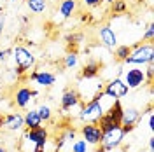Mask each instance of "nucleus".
<instances>
[{
	"instance_id": "nucleus-5",
	"label": "nucleus",
	"mask_w": 154,
	"mask_h": 152,
	"mask_svg": "<svg viewBox=\"0 0 154 152\" xmlns=\"http://www.w3.org/2000/svg\"><path fill=\"white\" fill-rule=\"evenodd\" d=\"M123 140H125V133L121 131V126H117V128H112V129L103 131V135H102V142H100V147H102L105 152L116 150V149H119V147H121Z\"/></svg>"
},
{
	"instance_id": "nucleus-14",
	"label": "nucleus",
	"mask_w": 154,
	"mask_h": 152,
	"mask_svg": "<svg viewBox=\"0 0 154 152\" xmlns=\"http://www.w3.org/2000/svg\"><path fill=\"white\" fill-rule=\"evenodd\" d=\"M140 119H142V114L137 107H123L121 126H135Z\"/></svg>"
},
{
	"instance_id": "nucleus-33",
	"label": "nucleus",
	"mask_w": 154,
	"mask_h": 152,
	"mask_svg": "<svg viewBox=\"0 0 154 152\" xmlns=\"http://www.w3.org/2000/svg\"><path fill=\"white\" fill-rule=\"evenodd\" d=\"M0 152H7V149H5V147H2V145H0Z\"/></svg>"
},
{
	"instance_id": "nucleus-8",
	"label": "nucleus",
	"mask_w": 154,
	"mask_h": 152,
	"mask_svg": "<svg viewBox=\"0 0 154 152\" xmlns=\"http://www.w3.org/2000/svg\"><path fill=\"white\" fill-rule=\"evenodd\" d=\"M98 38H100V44L105 49H109V51H114L119 46L117 35H116V32L112 30V26H109V25H102L98 28Z\"/></svg>"
},
{
	"instance_id": "nucleus-2",
	"label": "nucleus",
	"mask_w": 154,
	"mask_h": 152,
	"mask_svg": "<svg viewBox=\"0 0 154 152\" xmlns=\"http://www.w3.org/2000/svg\"><path fill=\"white\" fill-rule=\"evenodd\" d=\"M154 61V46L152 42H142V44H135L131 46V53L130 56L126 58L125 63L126 67H144L147 63H152Z\"/></svg>"
},
{
	"instance_id": "nucleus-1",
	"label": "nucleus",
	"mask_w": 154,
	"mask_h": 152,
	"mask_svg": "<svg viewBox=\"0 0 154 152\" xmlns=\"http://www.w3.org/2000/svg\"><path fill=\"white\" fill-rule=\"evenodd\" d=\"M112 102H114V100H112L110 96H107L103 91H100L93 100H89V102L81 105V108H79V112H77V119L82 124L98 123V119L107 112V108L112 105Z\"/></svg>"
},
{
	"instance_id": "nucleus-35",
	"label": "nucleus",
	"mask_w": 154,
	"mask_h": 152,
	"mask_svg": "<svg viewBox=\"0 0 154 152\" xmlns=\"http://www.w3.org/2000/svg\"><path fill=\"white\" fill-rule=\"evenodd\" d=\"M11 2H16V0H11Z\"/></svg>"
},
{
	"instance_id": "nucleus-30",
	"label": "nucleus",
	"mask_w": 154,
	"mask_h": 152,
	"mask_svg": "<svg viewBox=\"0 0 154 152\" xmlns=\"http://www.w3.org/2000/svg\"><path fill=\"white\" fill-rule=\"evenodd\" d=\"M152 149H154V136L151 135L149 136V150H152Z\"/></svg>"
},
{
	"instance_id": "nucleus-11",
	"label": "nucleus",
	"mask_w": 154,
	"mask_h": 152,
	"mask_svg": "<svg viewBox=\"0 0 154 152\" xmlns=\"http://www.w3.org/2000/svg\"><path fill=\"white\" fill-rule=\"evenodd\" d=\"M2 128L7 129V131H12V133H16V131H19V129H23V128H25L23 115L19 114V112L4 114V126H2Z\"/></svg>"
},
{
	"instance_id": "nucleus-15",
	"label": "nucleus",
	"mask_w": 154,
	"mask_h": 152,
	"mask_svg": "<svg viewBox=\"0 0 154 152\" xmlns=\"http://www.w3.org/2000/svg\"><path fill=\"white\" fill-rule=\"evenodd\" d=\"M100 70H102V65L95 59H89L81 70V79H95V77H98Z\"/></svg>"
},
{
	"instance_id": "nucleus-4",
	"label": "nucleus",
	"mask_w": 154,
	"mask_h": 152,
	"mask_svg": "<svg viewBox=\"0 0 154 152\" xmlns=\"http://www.w3.org/2000/svg\"><path fill=\"white\" fill-rule=\"evenodd\" d=\"M123 81H125V84L128 86L130 91H131V89H140V87H144L145 84H149L147 79H145L144 68L142 67H135V65H131V67H128L125 70Z\"/></svg>"
},
{
	"instance_id": "nucleus-26",
	"label": "nucleus",
	"mask_w": 154,
	"mask_h": 152,
	"mask_svg": "<svg viewBox=\"0 0 154 152\" xmlns=\"http://www.w3.org/2000/svg\"><path fill=\"white\" fill-rule=\"evenodd\" d=\"M11 51L12 49H0V63H5L7 59H9V56H11Z\"/></svg>"
},
{
	"instance_id": "nucleus-9",
	"label": "nucleus",
	"mask_w": 154,
	"mask_h": 152,
	"mask_svg": "<svg viewBox=\"0 0 154 152\" xmlns=\"http://www.w3.org/2000/svg\"><path fill=\"white\" fill-rule=\"evenodd\" d=\"M60 103H61V110L68 112V110H74V108H81L82 100H81L77 89H67V91H63Z\"/></svg>"
},
{
	"instance_id": "nucleus-19",
	"label": "nucleus",
	"mask_w": 154,
	"mask_h": 152,
	"mask_svg": "<svg viewBox=\"0 0 154 152\" xmlns=\"http://www.w3.org/2000/svg\"><path fill=\"white\" fill-rule=\"evenodd\" d=\"M130 53H131V46H128V44H123V46H117L114 49V56L117 61H125L126 58L130 56Z\"/></svg>"
},
{
	"instance_id": "nucleus-31",
	"label": "nucleus",
	"mask_w": 154,
	"mask_h": 152,
	"mask_svg": "<svg viewBox=\"0 0 154 152\" xmlns=\"http://www.w3.org/2000/svg\"><path fill=\"white\" fill-rule=\"evenodd\" d=\"M2 126H4V114L0 112V129H2Z\"/></svg>"
},
{
	"instance_id": "nucleus-34",
	"label": "nucleus",
	"mask_w": 154,
	"mask_h": 152,
	"mask_svg": "<svg viewBox=\"0 0 154 152\" xmlns=\"http://www.w3.org/2000/svg\"><path fill=\"white\" fill-rule=\"evenodd\" d=\"M102 2H105V4H112L114 0H102Z\"/></svg>"
},
{
	"instance_id": "nucleus-36",
	"label": "nucleus",
	"mask_w": 154,
	"mask_h": 152,
	"mask_svg": "<svg viewBox=\"0 0 154 152\" xmlns=\"http://www.w3.org/2000/svg\"><path fill=\"white\" fill-rule=\"evenodd\" d=\"M54 152H60V150H54Z\"/></svg>"
},
{
	"instance_id": "nucleus-18",
	"label": "nucleus",
	"mask_w": 154,
	"mask_h": 152,
	"mask_svg": "<svg viewBox=\"0 0 154 152\" xmlns=\"http://www.w3.org/2000/svg\"><path fill=\"white\" fill-rule=\"evenodd\" d=\"M25 2H26L28 11L33 14H42L48 9V0H25Z\"/></svg>"
},
{
	"instance_id": "nucleus-22",
	"label": "nucleus",
	"mask_w": 154,
	"mask_h": 152,
	"mask_svg": "<svg viewBox=\"0 0 154 152\" xmlns=\"http://www.w3.org/2000/svg\"><path fill=\"white\" fill-rule=\"evenodd\" d=\"M89 147L91 145H88L82 138H75L72 142V152H89Z\"/></svg>"
},
{
	"instance_id": "nucleus-21",
	"label": "nucleus",
	"mask_w": 154,
	"mask_h": 152,
	"mask_svg": "<svg viewBox=\"0 0 154 152\" xmlns=\"http://www.w3.org/2000/svg\"><path fill=\"white\" fill-rule=\"evenodd\" d=\"M77 63H79V56H77L75 51L67 53V54L63 56V67H65V68H75Z\"/></svg>"
},
{
	"instance_id": "nucleus-24",
	"label": "nucleus",
	"mask_w": 154,
	"mask_h": 152,
	"mask_svg": "<svg viewBox=\"0 0 154 152\" xmlns=\"http://www.w3.org/2000/svg\"><path fill=\"white\" fill-rule=\"evenodd\" d=\"M144 74H145V79H147V82L151 84V82H152V77H154V67H152V63H147V65H145Z\"/></svg>"
},
{
	"instance_id": "nucleus-27",
	"label": "nucleus",
	"mask_w": 154,
	"mask_h": 152,
	"mask_svg": "<svg viewBox=\"0 0 154 152\" xmlns=\"http://www.w3.org/2000/svg\"><path fill=\"white\" fill-rule=\"evenodd\" d=\"M86 7H98L102 4V0H82Z\"/></svg>"
},
{
	"instance_id": "nucleus-32",
	"label": "nucleus",
	"mask_w": 154,
	"mask_h": 152,
	"mask_svg": "<svg viewBox=\"0 0 154 152\" xmlns=\"http://www.w3.org/2000/svg\"><path fill=\"white\" fill-rule=\"evenodd\" d=\"M32 96H33V98H35V96H38V91H37V89H32Z\"/></svg>"
},
{
	"instance_id": "nucleus-16",
	"label": "nucleus",
	"mask_w": 154,
	"mask_h": 152,
	"mask_svg": "<svg viewBox=\"0 0 154 152\" xmlns=\"http://www.w3.org/2000/svg\"><path fill=\"white\" fill-rule=\"evenodd\" d=\"M58 11H60V16H61V19L72 18V16L75 14V11H77V2H75V0H61V2H60V7H58Z\"/></svg>"
},
{
	"instance_id": "nucleus-12",
	"label": "nucleus",
	"mask_w": 154,
	"mask_h": 152,
	"mask_svg": "<svg viewBox=\"0 0 154 152\" xmlns=\"http://www.w3.org/2000/svg\"><path fill=\"white\" fill-rule=\"evenodd\" d=\"M30 79L40 87H51L56 82V75L53 72H48V70H35V72H32Z\"/></svg>"
},
{
	"instance_id": "nucleus-25",
	"label": "nucleus",
	"mask_w": 154,
	"mask_h": 152,
	"mask_svg": "<svg viewBox=\"0 0 154 152\" xmlns=\"http://www.w3.org/2000/svg\"><path fill=\"white\" fill-rule=\"evenodd\" d=\"M152 35H154V26H152V23H149L144 33V40L145 42H152Z\"/></svg>"
},
{
	"instance_id": "nucleus-10",
	"label": "nucleus",
	"mask_w": 154,
	"mask_h": 152,
	"mask_svg": "<svg viewBox=\"0 0 154 152\" xmlns=\"http://www.w3.org/2000/svg\"><path fill=\"white\" fill-rule=\"evenodd\" d=\"M23 140L28 142V143H32V145H37V143L48 145L49 131H48V128H44V126H38V128H33V129H26Z\"/></svg>"
},
{
	"instance_id": "nucleus-13",
	"label": "nucleus",
	"mask_w": 154,
	"mask_h": 152,
	"mask_svg": "<svg viewBox=\"0 0 154 152\" xmlns=\"http://www.w3.org/2000/svg\"><path fill=\"white\" fill-rule=\"evenodd\" d=\"M12 100H14L16 107H19V108H26V107L30 105V102L33 100V96H32V87H28V86H21V87H18L16 93H14V96H12Z\"/></svg>"
},
{
	"instance_id": "nucleus-23",
	"label": "nucleus",
	"mask_w": 154,
	"mask_h": 152,
	"mask_svg": "<svg viewBox=\"0 0 154 152\" xmlns=\"http://www.w3.org/2000/svg\"><path fill=\"white\" fill-rule=\"evenodd\" d=\"M110 5H112V12H114V14H123V12L126 11V2L125 0H114Z\"/></svg>"
},
{
	"instance_id": "nucleus-29",
	"label": "nucleus",
	"mask_w": 154,
	"mask_h": 152,
	"mask_svg": "<svg viewBox=\"0 0 154 152\" xmlns=\"http://www.w3.org/2000/svg\"><path fill=\"white\" fill-rule=\"evenodd\" d=\"M32 152H46V145L37 143V145H33V150H32Z\"/></svg>"
},
{
	"instance_id": "nucleus-7",
	"label": "nucleus",
	"mask_w": 154,
	"mask_h": 152,
	"mask_svg": "<svg viewBox=\"0 0 154 152\" xmlns=\"http://www.w3.org/2000/svg\"><path fill=\"white\" fill-rule=\"evenodd\" d=\"M103 93L107 96H110L112 100H121L130 93V89H128V86L125 84V81L121 77H116V79H110L103 86Z\"/></svg>"
},
{
	"instance_id": "nucleus-20",
	"label": "nucleus",
	"mask_w": 154,
	"mask_h": 152,
	"mask_svg": "<svg viewBox=\"0 0 154 152\" xmlns=\"http://www.w3.org/2000/svg\"><path fill=\"white\" fill-rule=\"evenodd\" d=\"M37 112H38V117H40V121H42V123H49V121L53 119V110H51V107L46 105V103L38 105Z\"/></svg>"
},
{
	"instance_id": "nucleus-28",
	"label": "nucleus",
	"mask_w": 154,
	"mask_h": 152,
	"mask_svg": "<svg viewBox=\"0 0 154 152\" xmlns=\"http://www.w3.org/2000/svg\"><path fill=\"white\" fill-rule=\"evenodd\" d=\"M4 26H5V14L0 12V37H2V33H4Z\"/></svg>"
},
{
	"instance_id": "nucleus-17",
	"label": "nucleus",
	"mask_w": 154,
	"mask_h": 152,
	"mask_svg": "<svg viewBox=\"0 0 154 152\" xmlns=\"http://www.w3.org/2000/svg\"><path fill=\"white\" fill-rule=\"evenodd\" d=\"M23 121H25V128H26V129H33V128L42 126V121H40V117H38L37 108H30L28 112L23 115Z\"/></svg>"
},
{
	"instance_id": "nucleus-6",
	"label": "nucleus",
	"mask_w": 154,
	"mask_h": 152,
	"mask_svg": "<svg viewBox=\"0 0 154 152\" xmlns=\"http://www.w3.org/2000/svg\"><path fill=\"white\" fill-rule=\"evenodd\" d=\"M79 133H81L82 140H84L88 145H91V147H98L100 142H102V135H103V131L100 129V126H98L96 123H86V124L81 126Z\"/></svg>"
},
{
	"instance_id": "nucleus-3",
	"label": "nucleus",
	"mask_w": 154,
	"mask_h": 152,
	"mask_svg": "<svg viewBox=\"0 0 154 152\" xmlns=\"http://www.w3.org/2000/svg\"><path fill=\"white\" fill-rule=\"evenodd\" d=\"M11 54L14 58V63H16V68H14V70H16L18 75H23L26 70H32V68L35 67V63H37L35 54H33L28 47H25V46H16V47H12Z\"/></svg>"
},
{
	"instance_id": "nucleus-37",
	"label": "nucleus",
	"mask_w": 154,
	"mask_h": 152,
	"mask_svg": "<svg viewBox=\"0 0 154 152\" xmlns=\"http://www.w3.org/2000/svg\"><path fill=\"white\" fill-rule=\"evenodd\" d=\"M75 2H77V0H75Z\"/></svg>"
}]
</instances>
